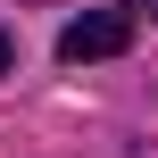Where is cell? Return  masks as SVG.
<instances>
[{
  "label": "cell",
  "mask_w": 158,
  "mask_h": 158,
  "mask_svg": "<svg viewBox=\"0 0 158 158\" xmlns=\"http://www.w3.org/2000/svg\"><path fill=\"white\" fill-rule=\"evenodd\" d=\"M125 8H150V17H158V0H125Z\"/></svg>",
  "instance_id": "obj_3"
},
{
  "label": "cell",
  "mask_w": 158,
  "mask_h": 158,
  "mask_svg": "<svg viewBox=\"0 0 158 158\" xmlns=\"http://www.w3.org/2000/svg\"><path fill=\"white\" fill-rule=\"evenodd\" d=\"M0 75H8V33H0Z\"/></svg>",
  "instance_id": "obj_2"
},
{
  "label": "cell",
  "mask_w": 158,
  "mask_h": 158,
  "mask_svg": "<svg viewBox=\"0 0 158 158\" xmlns=\"http://www.w3.org/2000/svg\"><path fill=\"white\" fill-rule=\"evenodd\" d=\"M125 42H133V17H125V8H83V17L58 33V58H67V67H92V58H117Z\"/></svg>",
  "instance_id": "obj_1"
}]
</instances>
